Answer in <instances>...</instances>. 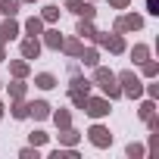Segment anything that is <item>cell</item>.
Instances as JSON below:
<instances>
[{"label": "cell", "instance_id": "cell-2", "mask_svg": "<svg viewBox=\"0 0 159 159\" xmlns=\"http://www.w3.org/2000/svg\"><path fill=\"white\" fill-rule=\"evenodd\" d=\"M84 112H88V116H94V119H103V116H109V100L88 97V103H84Z\"/></svg>", "mask_w": 159, "mask_h": 159}, {"label": "cell", "instance_id": "cell-32", "mask_svg": "<svg viewBox=\"0 0 159 159\" xmlns=\"http://www.w3.org/2000/svg\"><path fill=\"white\" fill-rule=\"evenodd\" d=\"M22 3H34V0H22Z\"/></svg>", "mask_w": 159, "mask_h": 159}, {"label": "cell", "instance_id": "cell-13", "mask_svg": "<svg viewBox=\"0 0 159 159\" xmlns=\"http://www.w3.org/2000/svg\"><path fill=\"white\" fill-rule=\"evenodd\" d=\"M34 84H38V88H44V91H50V88H56V78H53L50 72H41V75L34 78Z\"/></svg>", "mask_w": 159, "mask_h": 159}, {"label": "cell", "instance_id": "cell-12", "mask_svg": "<svg viewBox=\"0 0 159 159\" xmlns=\"http://www.w3.org/2000/svg\"><path fill=\"white\" fill-rule=\"evenodd\" d=\"M25 31H28L31 38H38V34L44 31V19H38V16H31V19L25 22Z\"/></svg>", "mask_w": 159, "mask_h": 159}, {"label": "cell", "instance_id": "cell-10", "mask_svg": "<svg viewBox=\"0 0 159 159\" xmlns=\"http://www.w3.org/2000/svg\"><path fill=\"white\" fill-rule=\"evenodd\" d=\"M78 38H97V28L91 25V19H81V22H78Z\"/></svg>", "mask_w": 159, "mask_h": 159}, {"label": "cell", "instance_id": "cell-21", "mask_svg": "<svg viewBox=\"0 0 159 159\" xmlns=\"http://www.w3.org/2000/svg\"><path fill=\"white\" fill-rule=\"evenodd\" d=\"M44 22H56L59 19V7H44V16H41Z\"/></svg>", "mask_w": 159, "mask_h": 159}, {"label": "cell", "instance_id": "cell-18", "mask_svg": "<svg viewBox=\"0 0 159 159\" xmlns=\"http://www.w3.org/2000/svg\"><path fill=\"white\" fill-rule=\"evenodd\" d=\"M94 78H97V84H100V88H103V84H112V81H116V75H112L109 69H97V75H94Z\"/></svg>", "mask_w": 159, "mask_h": 159}, {"label": "cell", "instance_id": "cell-31", "mask_svg": "<svg viewBox=\"0 0 159 159\" xmlns=\"http://www.w3.org/2000/svg\"><path fill=\"white\" fill-rule=\"evenodd\" d=\"M0 119H3V103H0Z\"/></svg>", "mask_w": 159, "mask_h": 159}, {"label": "cell", "instance_id": "cell-22", "mask_svg": "<svg viewBox=\"0 0 159 159\" xmlns=\"http://www.w3.org/2000/svg\"><path fill=\"white\" fill-rule=\"evenodd\" d=\"M10 69H13V75H16V78H25V75H28V62H22V59H19V62H13Z\"/></svg>", "mask_w": 159, "mask_h": 159}, {"label": "cell", "instance_id": "cell-6", "mask_svg": "<svg viewBox=\"0 0 159 159\" xmlns=\"http://www.w3.org/2000/svg\"><path fill=\"white\" fill-rule=\"evenodd\" d=\"M128 28H134V31H137V28H143V19H140V16H134V13H128V16H122V19L116 22V31H119V34H122V31H128Z\"/></svg>", "mask_w": 159, "mask_h": 159}, {"label": "cell", "instance_id": "cell-15", "mask_svg": "<svg viewBox=\"0 0 159 159\" xmlns=\"http://www.w3.org/2000/svg\"><path fill=\"white\" fill-rule=\"evenodd\" d=\"M44 44H47L50 50H59V47H62V34H59V31H47V34H44Z\"/></svg>", "mask_w": 159, "mask_h": 159}, {"label": "cell", "instance_id": "cell-28", "mask_svg": "<svg viewBox=\"0 0 159 159\" xmlns=\"http://www.w3.org/2000/svg\"><path fill=\"white\" fill-rule=\"evenodd\" d=\"M147 10L156 16V13H159V0H147Z\"/></svg>", "mask_w": 159, "mask_h": 159}, {"label": "cell", "instance_id": "cell-9", "mask_svg": "<svg viewBox=\"0 0 159 159\" xmlns=\"http://www.w3.org/2000/svg\"><path fill=\"white\" fill-rule=\"evenodd\" d=\"M28 116H34V119H47V116H50V103H44V100L28 103Z\"/></svg>", "mask_w": 159, "mask_h": 159}, {"label": "cell", "instance_id": "cell-23", "mask_svg": "<svg viewBox=\"0 0 159 159\" xmlns=\"http://www.w3.org/2000/svg\"><path fill=\"white\" fill-rule=\"evenodd\" d=\"M10 94H13L16 100H22V97H25V84H22V81H13V84H10Z\"/></svg>", "mask_w": 159, "mask_h": 159}, {"label": "cell", "instance_id": "cell-4", "mask_svg": "<svg viewBox=\"0 0 159 159\" xmlns=\"http://www.w3.org/2000/svg\"><path fill=\"white\" fill-rule=\"evenodd\" d=\"M94 41H100V44H103L106 50H112V53H122V50H125V41H122L119 31H116V34H100V31H97Z\"/></svg>", "mask_w": 159, "mask_h": 159}, {"label": "cell", "instance_id": "cell-25", "mask_svg": "<svg viewBox=\"0 0 159 159\" xmlns=\"http://www.w3.org/2000/svg\"><path fill=\"white\" fill-rule=\"evenodd\" d=\"M156 72H159V66H156L153 59H143V75H147V78H153Z\"/></svg>", "mask_w": 159, "mask_h": 159}, {"label": "cell", "instance_id": "cell-30", "mask_svg": "<svg viewBox=\"0 0 159 159\" xmlns=\"http://www.w3.org/2000/svg\"><path fill=\"white\" fill-rule=\"evenodd\" d=\"M109 3H112L116 10H128V0H109Z\"/></svg>", "mask_w": 159, "mask_h": 159}, {"label": "cell", "instance_id": "cell-17", "mask_svg": "<svg viewBox=\"0 0 159 159\" xmlns=\"http://www.w3.org/2000/svg\"><path fill=\"white\" fill-rule=\"evenodd\" d=\"M19 3H22V0H3V3H0V13H3V16H16Z\"/></svg>", "mask_w": 159, "mask_h": 159}, {"label": "cell", "instance_id": "cell-27", "mask_svg": "<svg viewBox=\"0 0 159 159\" xmlns=\"http://www.w3.org/2000/svg\"><path fill=\"white\" fill-rule=\"evenodd\" d=\"M28 137H31V143H34V147L47 143V134H44V131H34V134H28Z\"/></svg>", "mask_w": 159, "mask_h": 159}, {"label": "cell", "instance_id": "cell-8", "mask_svg": "<svg viewBox=\"0 0 159 159\" xmlns=\"http://www.w3.org/2000/svg\"><path fill=\"white\" fill-rule=\"evenodd\" d=\"M38 53H41V41H38V38L22 41V56H25V59H38Z\"/></svg>", "mask_w": 159, "mask_h": 159}, {"label": "cell", "instance_id": "cell-16", "mask_svg": "<svg viewBox=\"0 0 159 159\" xmlns=\"http://www.w3.org/2000/svg\"><path fill=\"white\" fill-rule=\"evenodd\" d=\"M53 122H56V125H59L62 131H66V128H72V116H69L66 109H59V112H53Z\"/></svg>", "mask_w": 159, "mask_h": 159}, {"label": "cell", "instance_id": "cell-29", "mask_svg": "<svg viewBox=\"0 0 159 159\" xmlns=\"http://www.w3.org/2000/svg\"><path fill=\"white\" fill-rule=\"evenodd\" d=\"M128 156H143V147H134V143H131V147H128Z\"/></svg>", "mask_w": 159, "mask_h": 159}, {"label": "cell", "instance_id": "cell-19", "mask_svg": "<svg viewBox=\"0 0 159 159\" xmlns=\"http://www.w3.org/2000/svg\"><path fill=\"white\" fill-rule=\"evenodd\" d=\"M131 56H134V62H143V59H150V47H143V44H137V47L131 50Z\"/></svg>", "mask_w": 159, "mask_h": 159}, {"label": "cell", "instance_id": "cell-11", "mask_svg": "<svg viewBox=\"0 0 159 159\" xmlns=\"http://www.w3.org/2000/svg\"><path fill=\"white\" fill-rule=\"evenodd\" d=\"M62 50L69 53V56H78L84 47H81V38H69V41H62Z\"/></svg>", "mask_w": 159, "mask_h": 159}, {"label": "cell", "instance_id": "cell-1", "mask_svg": "<svg viewBox=\"0 0 159 159\" xmlns=\"http://www.w3.org/2000/svg\"><path fill=\"white\" fill-rule=\"evenodd\" d=\"M116 81H122V94H128V97H140V94H143V84H140V78H137L134 72L116 75Z\"/></svg>", "mask_w": 159, "mask_h": 159}, {"label": "cell", "instance_id": "cell-5", "mask_svg": "<svg viewBox=\"0 0 159 159\" xmlns=\"http://www.w3.org/2000/svg\"><path fill=\"white\" fill-rule=\"evenodd\" d=\"M88 134H91V143H94V147H109V143H112V134H109L103 125H94Z\"/></svg>", "mask_w": 159, "mask_h": 159}, {"label": "cell", "instance_id": "cell-14", "mask_svg": "<svg viewBox=\"0 0 159 159\" xmlns=\"http://www.w3.org/2000/svg\"><path fill=\"white\" fill-rule=\"evenodd\" d=\"M69 97H72V103H75L78 109H84V103H88V91H81V88H72V91H69Z\"/></svg>", "mask_w": 159, "mask_h": 159}, {"label": "cell", "instance_id": "cell-20", "mask_svg": "<svg viewBox=\"0 0 159 159\" xmlns=\"http://www.w3.org/2000/svg\"><path fill=\"white\" fill-rule=\"evenodd\" d=\"M78 59H81L84 66H97V50H81V53H78Z\"/></svg>", "mask_w": 159, "mask_h": 159}, {"label": "cell", "instance_id": "cell-26", "mask_svg": "<svg viewBox=\"0 0 159 159\" xmlns=\"http://www.w3.org/2000/svg\"><path fill=\"white\" fill-rule=\"evenodd\" d=\"M153 109H156V106H153V103L147 100V103L140 106V119H153Z\"/></svg>", "mask_w": 159, "mask_h": 159}, {"label": "cell", "instance_id": "cell-3", "mask_svg": "<svg viewBox=\"0 0 159 159\" xmlns=\"http://www.w3.org/2000/svg\"><path fill=\"white\" fill-rule=\"evenodd\" d=\"M66 10L75 13V16H81V19H94V7H91V0H66Z\"/></svg>", "mask_w": 159, "mask_h": 159}, {"label": "cell", "instance_id": "cell-24", "mask_svg": "<svg viewBox=\"0 0 159 159\" xmlns=\"http://www.w3.org/2000/svg\"><path fill=\"white\" fill-rule=\"evenodd\" d=\"M13 116H16V119H28V106H25L22 100H16V106H13Z\"/></svg>", "mask_w": 159, "mask_h": 159}, {"label": "cell", "instance_id": "cell-7", "mask_svg": "<svg viewBox=\"0 0 159 159\" xmlns=\"http://www.w3.org/2000/svg\"><path fill=\"white\" fill-rule=\"evenodd\" d=\"M16 34H19V25L13 22V16H7V22H3V25H0V47H3L7 41H13Z\"/></svg>", "mask_w": 159, "mask_h": 159}]
</instances>
